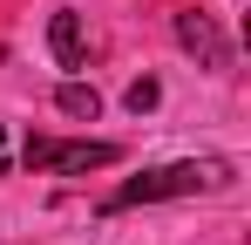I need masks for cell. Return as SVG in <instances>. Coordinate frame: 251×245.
<instances>
[{
	"label": "cell",
	"mask_w": 251,
	"mask_h": 245,
	"mask_svg": "<svg viewBox=\"0 0 251 245\" xmlns=\"http://www.w3.org/2000/svg\"><path fill=\"white\" fill-rule=\"evenodd\" d=\"M123 157L116 143H54V136H27L21 143V163L27 170H54V177H82V170H109V163Z\"/></svg>",
	"instance_id": "7a4b0ae2"
},
{
	"label": "cell",
	"mask_w": 251,
	"mask_h": 245,
	"mask_svg": "<svg viewBox=\"0 0 251 245\" xmlns=\"http://www.w3.org/2000/svg\"><path fill=\"white\" fill-rule=\"evenodd\" d=\"M7 163H14V143H7V129H0V177H7Z\"/></svg>",
	"instance_id": "52a82bcc"
},
{
	"label": "cell",
	"mask_w": 251,
	"mask_h": 245,
	"mask_svg": "<svg viewBox=\"0 0 251 245\" xmlns=\"http://www.w3.org/2000/svg\"><path fill=\"white\" fill-rule=\"evenodd\" d=\"M54 109L75 116V122H95V116H102V95H95L88 82H61V89H54Z\"/></svg>",
	"instance_id": "5b68a950"
},
{
	"label": "cell",
	"mask_w": 251,
	"mask_h": 245,
	"mask_svg": "<svg viewBox=\"0 0 251 245\" xmlns=\"http://www.w3.org/2000/svg\"><path fill=\"white\" fill-rule=\"evenodd\" d=\"M48 48H54L61 68H82L88 34H82V14H75V7H54V14H48Z\"/></svg>",
	"instance_id": "277c9868"
},
{
	"label": "cell",
	"mask_w": 251,
	"mask_h": 245,
	"mask_svg": "<svg viewBox=\"0 0 251 245\" xmlns=\"http://www.w3.org/2000/svg\"><path fill=\"white\" fill-rule=\"evenodd\" d=\"M176 41H183L204 68H231V41H224V28H217L210 14H197V7H183V14H176Z\"/></svg>",
	"instance_id": "3957f363"
},
{
	"label": "cell",
	"mask_w": 251,
	"mask_h": 245,
	"mask_svg": "<svg viewBox=\"0 0 251 245\" xmlns=\"http://www.w3.org/2000/svg\"><path fill=\"white\" fill-rule=\"evenodd\" d=\"M156 102H163V82H156V75L129 82V109H136V116H143V109H156Z\"/></svg>",
	"instance_id": "8992f818"
},
{
	"label": "cell",
	"mask_w": 251,
	"mask_h": 245,
	"mask_svg": "<svg viewBox=\"0 0 251 245\" xmlns=\"http://www.w3.org/2000/svg\"><path fill=\"white\" fill-rule=\"evenodd\" d=\"M217 184H231V163H224V157H183V163H156V170H143V177L116 184V191L102 198V211L163 204V198H197V191H217Z\"/></svg>",
	"instance_id": "6da1fadb"
}]
</instances>
